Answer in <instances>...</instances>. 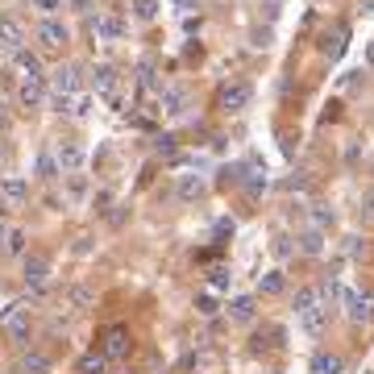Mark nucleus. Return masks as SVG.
<instances>
[{
    "label": "nucleus",
    "instance_id": "f257e3e1",
    "mask_svg": "<svg viewBox=\"0 0 374 374\" xmlns=\"http://www.w3.org/2000/svg\"><path fill=\"white\" fill-rule=\"evenodd\" d=\"M83 92V67L79 63H63L58 71L50 75V104L54 113H67V100Z\"/></svg>",
    "mask_w": 374,
    "mask_h": 374
},
{
    "label": "nucleus",
    "instance_id": "f03ea898",
    "mask_svg": "<svg viewBox=\"0 0 374 374\" xmlns=\"http://www.w3.org/2000/svg\"><path fill=\"white\" fill-rule=\"evenodd\" d=\"M249 96H254V92H249L246 79H224L221 92H217V104H221L224 113H241V108L249 104Z\"/></svg>",
    "mask_w": 374,
    "mask_h": 374
},
{
    "label": "nucleus",
    "instance_id": "7ed1b4c3",
    "mask_svg": "<svg viewBox=\"0 0 374 374\" xmlns=\"http://www.w3.org/2000/svg\"><path fill=\"white\" fill-rule=\"evenodd\" d=\"M71 42V29L63 21H54V17H46V21L38 25V46L46 50V54H58V50Z\"/></svg>",
    "mask_w": 374,
    "mask_h": 374
},
{
    "label": "nucleus",
    "instance_id": "20e7f679",
    "mask_svg": "<svg viewBox=\"0 0 374 374\" xmlns=\"http://www.w3.org/2000/svg\"><path fill=\"white\" fill-rule=\"evenodd\" d=\"M346 321L349 324H370L374 321V296H366V291H346Z\"/></svg>",
    "mask_w": 374,
    "mask_h": 374
},
{
    "label": "nucleus",
    "instance_id": "39448f33",
    "mask_svg": "<svg viewBox=\"0 0 374 374\" xmlns=\"http://www.w3.org/2000/svg\"><path fill=\"white\" fill-rule=\"evenodd\" d=\"M133 349V341H129V328H121V324H113V328H104V337H100V353L113 362V358H125Z\"/></svg>",
    "mask_w": 374,
    "mask_h": 374
},
{
    "label": "nucleus",
    "instance_id": "423d86ee",
    "mask_svg": "<svg viewBox=\"0 0 374 374\" xmlns=\"http://www.w3.org/2000/svg\"><path fill=\"white\" fill-rule=\"evenodd\" d=\"M54 162H58V171L63 175H75L83 162H88V154H83L79 142H58V146H54Z\"/></svg>",
    "mask_w": 374,
    "mask_h": 374
},
{
    "label": "nucleus",
    "instance_id": "0eeeda50",
    "mask_svg": "<svg viewBox=\"0 0 374 374\" xmlns=\"http://www.w3.org/2000/svg\"><path fill=\"white\" fill-rule=\"evenodd\" d=\"M25 287H33V291H42L50 279V258H42V254H25Z\"/></svg>",
    "mask_w": 374,
    "mask_h": 374
},
{
    "label": "nucleus",
    "instance_id": "6e6552de",
    "mask_svg": "<svg viewBox=\"0 0 374 374\" xmlns=\"http://www.w3.org/2000/svg\"><path fill=\"white\" fill-rule=\"evenodd\" d=\"M21 46H25V25L17 17H0V50L21 54Z\"/></svg>",
    "mask_w": 374,
    "mask_h": 374
},
{
    "label": "nucleus",
    "instance_id": "1a4fd4ad",
    "mask_svg": "<svg viewBox=\"0 0 374 374\" xmlns=\"http://www.w3.org/2000/svg\"><path fill=\"white\" fill-rule=\"evenodd\" d=\"M92 33H96L100 42H121L125 21L121 17H113V13H100V17H92Z\"/></svg>",
    "mask_w": 374,
    "mask_h": 374
},
{
    "label": "nucleus",
    "instance_id": "9d476101",
    "mask_svg": "<svg viewBox=\"0 0 374 374\" xmlns=\"http://www.w3.org/2000/svg\"><path fill=\"white\" fill-rule=\"evenodd\" d=\"M25 196H29L25 179H17V175H4L0 179V208H17V204H25Z\"/></svg>",
    "mask_w": 374,
    "mask_h": 374
},
{
    "label": "nucleus",
    "instance_id": "9b49d317",
    "mask_svg": "<svg viewBox=\"0 0 374 374\" xmlns=\"http://www.w3.org/2000/svg\"><path fill=\"white\" fill-rule=\"evenodd\" d=\"M92 83H96V92H100V96H108L113 104H117V83H121V75H117V67L100 63L96 71H92Z\"/></svg>",
    "mask_w": 374,
    "mask_h": 374
},
{
    "label": "nucleus",
    "instance_id": "f8f14e48",
    "mask_svg": "<svg viewBox=\"0 0 374 374\" xmlns=\"http://www.w3.org/2000/svg\"><path fill=\"white\" fill-rule=\"evenodd\" d=\"M208 192V183H204V175H179V183H175V196L183 199V204H196L199 196Z\"/></svg>",
    "mask_w": 374,
    "mask_h": 374
},
{
    "label": "nucleus",
    "instance_id": "ddd939ff",
    "mask_svg": "<svg viewBox=\"0 0 374 374\" xmlns=\"http://www.w3.org/2000/svg\"><path fill=\"white\" fill-rule=\"evenodd\" d=\"M328 308H333V303H316V308H308V312L299 316V328H303L308 337L324 333V324H328Z\"/></svg>",
    "mask_w": 374,
    "mask_h": 374
},
{
    "label": "nucleus",
    "instance_id": "4468645a",
    "mask_svg": "<svg viewBox=\"0 0 374 374\" xmlns=\"http://www.w3.org/2000/svg\"><path fill=\"white\" fill-rule=\"evenodd\" d=\"M316 50H321L324 58H341V50H346V29H341V25H337V29H324Z\"/></svg>",
    "mask_w": 374,
    "mask_h": 374
},
{
    "label": "nucleus",
    "instance_id": "2eb2a0df",
    "mask_svg": "<svg viewBox=\"0 0 374 374\" xmlns=\"http://www.w3.org/2000/svg\"><path fill=\"white\" fill-rule=\"evenodd\" d=\"M158 104H162L167 117H183V108H187V92H183V88H162V92H158Z\"/></svg>",
    "mask_w": 374,
    "mask_h": 374
},
{
    "label": "nucleus",
    "instance_id": "dca6fc26",
    "mask_svg": "<svg viewBox=\"0 0 374 374\" xmlns=\"http://www.w3.org/2000/svg\"><path fill=\"white\" fill-rule=\"evenodd\" d=\"M46 96V79H21V88H17V100H21L25 108H38Z\"/></svg>",
    "mask_w": 374,
    "mask_h": 374
},
{
    "label": "nucleus",
    "instance_id": "f3484780",
    "mask_svg": "<svg viewBox=\"0 0 374 374\" xmlns=\"http://www.w3.org/2000/svg\"><path fill=\"white\" fill-rule=\"evenodd\" d=\"M254 312H258V299H254V296H237V299H229V321L249 324V321H254Z\"/></svg>",
    "mask_w": 374,
    "mask_h": 374
},
{
    "label": "nucleus",
    "instance_id": "a211bd4d",
    "mask_svg": "<svg viewBox=\"0 0 374 374\" xmlns=\"http://www.w3.org/2000/svg\"><path fill=\"white\" fill-rule=\"evenodd\" d=\"M283 291H287L283 271H266L262 279H258V296H283Z\"/></svg>",
    "mask_w": 374,
    "mask_h": 374
},
{
    "label": "nucleus",
    "instance_id": "6ab92c4d",
    "mask_svg": "<svg viewBox=\"0 0 374 374\" xmlns=\"http://www.w3.org/2000/svg\"><path fill=\"white\" fill-rule=\"evenodd\" d=\"M17 71H21V79H46V75H42V58L29 54V50L17 54Z\"/></svg>",
    "mask_w": 374,
    "mask_h": 374
},
{
    "label": "nucleus",
    "instance_id": "aec40b11",
    "mask_svg": "<svg viewBox=\"0 0 374 374\" xmlns=\"http://www.w3.org/2000/svg\"><path fill=\"white\" fill-rule=\"evenodd\" d=\"M299 254H308V258H321V254H324V233H321V229H308V233L299 237Z\"/></svg>",
    "mask_w": 374,
    "mask_h": 374
},
{
    "label": "nucleus",
    "instance_id": "412c9836",
    "mask_svg": "<svg viewBox=\"0 0 374 374\" xmlns=\"http://www.w3.org/2000/svg\"><path fill=\"white\" fill-rule=\"evenodd\" d=\"M341 370H346V362L337 353H316L312 358V374H341Z\"/></svg>",
    "mask_w": 374,
    "mask_h": 374
},
{
    "label": "nucleus",
    "instance_id": "4be33fe9",
    "mask_svg": "<svg viewBox=\"0 0 374 374\" xmlns=\"http://www.w3.org/2000/svg\"><path fill=\"white\" fill-rule=\"evenodd\" d=\"M92 287L88 283H75L71 291H67V303H71V312H83V308H92Z\"/></svg>",
    "mask_w": 374,
    "mask_h": 374
},
{
    "label": "nucleus",
    "instance_id": "5701e85b",
    "mask_svg": "<svg viewBox=\"0 0 374 374\" xmlns=\"http://www.w3.org/2000/svg\"><path fill=\"white\" fill-rule=\"evenodd\" d=\"M21 374H50V358H46V353H38V349H33V353H25V358H21Z\"/></svg>",
    "mask_w": 374,
    "mask_h": 374
},
{
    "label": "nucleus",
    "instance_id": "b1692460",
    "mask_svg": "<svg viewBox=\"0 0 374 374\" xmlns=\"http://www.w3.org/2000/svg\"><path fill=\"white\" fill-rule=\"evenodd\" d=\"M79 374H108V358L104 353H83L79 358Z\"/></svg>",
    "mask_w": 374,
    "mask_h": 374
},
{
    "label": "nucleus",
    "instance_id": "393cba45",
    "mask_svg": "<svg viewBox=\"0 0 374 374\" xmlns=\"http://www.w3.org/2000/svg\"><path fill=\"white\" fill-rule=\"evenodd\" d=\"M29 316V303L25 299H13V303H4V312H0V324H17Z\"/></svg>",
    "mask_w": 374,
    "mask_h": 374
},
{
    "label": "nucleus",
    "instance_id": "a878e982",
    "mask_svg": "<svg viewBox=\"0 0 374 374\" xmlns=\"http://www.w3.org/2000/svg\"><path fill=\"white\" fill-rule=\"evenodd\" d=\"M88 108H92V96H88V92H79V96L67 100V117H75V121H83Z\"/></svg>",
    "mask_w": 374,
    "mask_h": 374
},
{
    "label": "nucleus",
    "instance_id": "bb28decb",
    "mask_svg": "<svg viewBox=\"0 0 374 374\" xmlns=\"http://www.w3.org/2000/svg\"><path fill=\"white\" fill-rule=\"evenodd\" d=\"M38 175H42V179H58V162H54V150H42V154H38Z\"/></svg>",
    "mask_w": 374,
    "mask_h": 374
},
{
    "label": "nucleus",
    "instance_id": "cd10ccee",
    "mask_svg": "<svg viewBox=\"0 0 374 374\" xmlns=\"http://www.w3.org/2000/svg\"><path fill=\"white\" fill-rule=\"evenodd\" d=\"M333 221H337V217H333V208H324V204H316V208H312V229H333Z\"/></svg>",
    "mask_w": 374,
    "mask_h": 374
},
{
    "label": "nucleus",
    "instance_id": "c85d7f7f",
    "mask_svg": "<svg viewBox=\"0 0 374 374\" xmlns=\"http://www.w3.org/2000/svg\"><path fill=\"white\" fill-rule=\"evenodd\" d=\"M241 183H246L249 196H258V192L266 187V171H258V167H254V171H246V179H241Z\"/></svg>",
    "mask_w": 374,
    "mask_h": 374
},
{
    "label": "nucleus",
    "instance_id": "c756f323",
    "mask_svg": "<svg viewBox=\"0 0 374 374\" xmlns=\"http://www.w3.org/2000/svg\"><path fill=\"white\" fill-rule=\"evenodd\" d=\"M133 13H137V21H154L158 17V0H133Z\"/></svg>",
    "mask_w": 374,
    "mask_h": 374
},
{
    "label": "nucleus",
    "instance_id": "7c9ffc66",
    "mask_svg": "<svg viewBox=\"0 0 374 374\" xmlns=\"http://www.w3.org/2000/svg\"><path fill=\"white\" fill-rule=\"evenodd\" d=\"M137 83H142V92H162V88H158V79H154V67H150V63H142Z\"/></svg>",
    "mask_w": 374,
    "mask_h": 374
},
{
    "label": "nucleus",
    "instance_id": "2f4dec72",
    "mask_svg": "<svg viewBox=\"0 0 374 374\" xmlns=\"http://www.w3.org/2000/svg\"><path fill=\"white\" fill-rule=\"evenodd\" d=\"M362 83H366V75H362V71H346V75H341V92H358Z\"/></svg>",
    "mask_w": 374,
    "mask_h": 374
},
{
    "label": "nucleus",
    "instance_id": "473e14b6",
    "mask_svg": "<svg viewBox=\"0 0 374 374\" xmlns=\"http://www.w3.org/2000/svg\"><path fill=\"white\" fill-rule=\"evenodd\" d=\"M9 333H13V341H17V346H29V316L17 321V324H9Z\"/></svg>",
    "mask_w": 374,
    "mask_h": 374
},
{
    "label": "nucleus",
    "instance_id": "72a5a7b5",
    "mask_svg": "<svg viewBox=\"0 0 374 374\" xmlns=\"http://www.w3.org/2000/svg\"><path fill=\"white\" fill-rule=\"evenodd\" d=\"M208 283H212V287H217V291H224V287H229V283H233V274L224 271V266H217V271H212V279H208Z\"/></svg>",
    "mask_w": 374,
    "mask_h": 374
},
{
    "label": "nucleus",
    "instance_id": "f704fd0d",
    "mask_svg": "<svg viewBox=\"0 0 374 374\" xmlns=\"http://www.w3.org/2000/svg\"><path fill=\"white\" fill-rule=\"evenodd\" d=\"M33 9H38V13H46V17H54V13L63 9V0H33Z\"/></svg>",
    "mask_w": 374,
    "mask_h": 374
},
{
    "label": "nucleus",
    "instance_id": "c9c22d12",
    "mask_svg": "<svg viewBox=\"0 0 374 374\" xmlns=\"http://www.w3.org/2000/svg\"><path fill=\"white\" fill-rule=\"evenodd\" d=\"M9 246H13V224L0 221V254H9Z\"/></svg>",
    "mask_w": 374,
    "mask_h": 374
},
{
    "label": "nucleus",
    "instance_id": "e433bc0d",
    "mask_svg": "<svg viewBox=\"0 0 374 374\" xmlns=\"http://www.w3.org/2000/svg\"><path fill=\"white\" fill-rule=\"evenodd\" d=\"M249 38H254V46H258V50H266V46H271V29H254Z\"/></svg>",
    "mask_w": 374,
    "mask_h": 374
},
{
    "label": "nucleus",
    "instance_id": "4c0bfd02",
    "mask_svg": "<svg viewBox=\"0 0 374 374\" xmlns=\"http://www.w3.org/2000/svg\"><path fill=\"white\" fill-rule=\"evenodd\" d=\"M9 254H25V233L21 229H13V246H9Z\"/></svg>",
    "mask_w": 374,
    "mask_h": 374
},
{
    "label": "nucleus",
    "instance_id": "58836bf2",
    "mask_svg": "<svg viewBox=\"0 0 374 374\" xmlns=\"http://www.w3.org/2000/svg\"><path fill=\"white\" fill-rule=\"evenodd\" d=\"M199 312H204V316H212V312H217V299H212V296H199Z\"/></svg>",
    "mask_w": 374,
    "mask_h": 374
},
{
    "label": "nucleus",
    "instance_id": "ea45409f",
    "mask_svg": "<svg viewBox=\"0 0 374 374\" xmlns=\"http://www.w3.org/2000/svg\"><path fill=\"white\" fill-rule=\"evenodd\" d=\"M274 254H279V258H287V254H291V241H287V237H279V241H274Z\"/></svg>",
    "mask_w": 374,
    "mask_h": 374
},
{
    "label": "nucleus",
    "instance_id": "a19ab883",
    "mask_svg": "<svg viewBox=\"0 0 374 374\" xmlns=\"http://www.w3.org/2000/svg\"><path fill=\"white\" fill-rule=\"evenodd\" d=\"M362 204H366V217L374 221V192H366V199H362Z\"/></svg>",
    "mask_w": 374,
    "mask_h": 374
},
{
    "label": "nucleus",
    "instance_id": "79ce46f5",
    "mask_svg": "<svg viewBox=\"0 0 374 374\" xmlns=\"http://www.w3.org/2000/svg\"><path fill=\"white\" fill-rule=\"evenodd\" d=\"M366 67H370V71H374V42H370V46H366Z\"/></svg>",
    "mask_w": 374,
    "mask_h": 374
},
{
    "label": "nucleus",
    "instance_id": "37998d69",
    "mask_svg": "<svg viewBox=\"0 0 374 374\" xmlns=\"http://www.w3.org/2000/svg\"><path fill=\"white\" fill-rule=\"evenodd\" d=\"M4 125H9V113H4V108H0V129H4Z\"/></svg>",
    "mask_w": 374,
    "mask_h": 374
},
{
    "label": "nucleus",
    "instance_id": "c03bdc74",
    "mask_svg": "<svg viewBox=\"0 0 374 374\" xmlns=\"http://www.w3.org/2000/svg\"><path fill=\"white\" fill-rule=\"evenodd\" d=\"M362 9H366V13H374V0H362Z\"/></svg>",
    "mask_w": 374,
    "mask_h": 374
}]
</instances>
